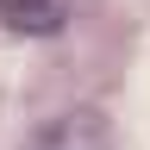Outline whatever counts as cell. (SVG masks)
<instances>
[{"label":"cell","instance_id":"1","mask_svg":"<svg viewBox=\"0 0 150 150\" xmlns=\"http://www.w3.org/2000/svg\"><path fill=\"white\" fill-rule=\"evenodd\" d=\"M0 25L31 31V38L63 31V0H0Z\"/></svg>","mask_w":150,"mask_h":150}]
</instances>
